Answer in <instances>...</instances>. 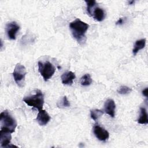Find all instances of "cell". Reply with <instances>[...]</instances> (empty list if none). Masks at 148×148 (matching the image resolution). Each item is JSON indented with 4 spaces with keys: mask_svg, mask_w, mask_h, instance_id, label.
Returning <instances> with one entry per match:
<instances>
[{
    "mask_svg": "<svg viewBox=\"0 0 148 148\" xmlns=\"http://www.w3.org/2000/svg\"><path fill=\"white\" fill-rule=\"evenodd\" d=\"M89 25L82 21L79 18H76L69 24V28L73 38L80 43L85 42L86 32L88 30Z\"/></svg>",
    "mask_w": 148,
    "mask_h": 148,
    "instance_id": "1",
    "label": "cell"
},
{
    "mask_svg": "<svg viewBox=\"0 0 148 148\" xmlns=\"http://www.w3.org/2000/svg\"><path fill=\"white\" fill-rule=\"evenodd\" d=\"M1 130L13 133L17 127V122L15 119L9 113L8 110H4L0 114Z\"/></svg>",
    "mask_w": 148,
    "mask_h": 148,
    "instance_id": "2",
    "label": "cell"
},
{
    "mask_svg": "<svg viewBox=\"0 0 148 148\" xmlns=\"http://www.w3.org/2000/svg\"><path fill=\"white\" fill-rule=\"evenodd\" d=\"M23 101L27 105L39 110L42 109L44 104V95L40 90H38L34 95L25 97Z\"/></svg>",
    "mask_w": 148,
    "mask_h": 148,
    "instance_id": "3",
    "label": "cell"
},
{
    "mask_svg": "<svg viewBox=\"0 0 148 148\" xmlns=\"http://www.w3.org/2000/svg\"><path fill=\"white\" fill-rule=\"evenodd\" d=\"M38 65V71L45 82L50 79L55 73L56 68L49 61H46L45 62L39 61Z\"/></svg>",
    "mask_w": 148,
    "mask_h": 148,
    "instance_id": "4",
    "label": "cell"
},
{
    "mask_svg": "<svg viewBox=\"0 0 148 148\" xmlns=\"http://www.w3.org/2000/svg\"><path fill=\"white\" fill-rule=\"evenodd\" d=\"M26 74L27 71L25 67L20 63L17 64L14 69L13 76L15 82L20 87L24 86Z\"/></svg>",
    "mask_w": 148,
    "mask_h": 148,
    "instance_id": "5",
    "label": "cell"
},
{
    "mask_svg": "<svg viewBox=\"0 0 148 148\" xmlns=\"http://www.w3.org/2000/svg\"><path fill=\"white\" fill-rule=\"evenodd\" d=\"M93 132L96 138L101 141H106L109 137V133L103 127L99 125H95L93 127Z\"/></svg>",
    "mask_w": 148,
    "mask_h": 148,
    "instance_id": "6",
    "label": "cell"
},
{
    "mask_svg": "<svg viewBox=\"0 0 148 148\" xmlns=\"http://www.w3.org/2000/svg\"><path fill=\"white\" fill-rule=\"evenodd\" d=\"M20 29L19 25L15 21L9 23L6 25V32L8 38L11 40H15L16 34Z\"/></svg>",
    "mask_w": 148,
    "mask_h": 148,
    "instance_id": "7",
    "label": "cell"
},
{
    "mask_svg": "<svg viewBox=\"0 0 148 148\" xmlns=\"http://www.w3.org/2000/svg\"><path fill=\"white\" fill-rule=\"evenodd\" d=\"M36 120L40 125L43 126L46 125L50 121V117L45 110L42 109L39 110Z\"/></svg>",
    "mask_w": 148,
    "mask_h": 148,
    "instance_id": "8",
    "label": "cell"
},
{
    "mask_svg": "<svg viewBox=\"0 0 148 148\" xmlns=\"http://www.w3.org/2000/svg\"><path fill=\"white\" fill-rule=\"evenodd\" d=\"M115 109L116 104L113 99H108L105 101L104 103V111L106 114L112 117H114Z\"/></svg>",
    "mask_w": 148,
    "mask_h": 148,
    "instance_id": "9",
    "label": "cell"
},
{
    "mask_svg": "<svg viewBox=\"0 0 148 148\" xmlns=\"http://www.w3.org/2000/svg\"><path fill=\"white\" fill-rule=\"evenodd\" d=\"M10 132L1 130L0 131V145L1 147H8L10 144V140L12 139Z\"/></svg>",
    "mask_w": 148,
    "mask_h": 148,
    "instance_id": "10",
    "label": "cell"
},
{
    "mask_svg": "<svg viewBox=\"0 0 148 148\" xmlns=\"http://www.w3.org/2000/svg\"><path fill=\"white\" fill-rule=\"evenodd\" d=\"M75 77V74L72 71L65 72L61 76L62 84L66 85H71L73 83V81Z\"/></svg>",
    "mask_w": 148,
    "mask_h": 148,
    "instance_id": "11",
    "label": "cell"
},
{
    "mask_svg": "<svg viewBox=\"0 0 148 148\" xmlns=\"http://www.w3.org/2000/svg\"><path fill=\"white\" fill-rule=\"evenodd\" d=\"M91 16H92L94 19L96 21H102L105 17V13L102 9L97 7L93 9Z\"/></svg>",
    "mask_w": 148,
    "mask_h": 148,
    "instance_id": "12",
    "label": "cell"
},
{
    "mask_svg": "<svg viewBox=\"0 0 148 148\" xmlns=\"http://www.w3.org/2000/svg\"><path fill=\"white\" fill-rule=\"evenodd\" d=\"M146 40L145 38L136 40L132 49V53L134 56H135L139 50L143 49L145 47L146 45Z\"/></svg>",
    "mask_w": 148,
    "mask_h": 148,
    "instance_id": "13",
    "label": "cell"
},
{
    "mask_svg": "<svg viewBox=\"0 0 148 148\" xmlns=\"http://www.w3.org/2000/svg\"><path fill=\"white\" fill-rule=\"evenodd\" d=\"M137 122L139 124H148L147 113L146 109L143 107H141L140 108V116L137 120Z\"/></svg>",
    "mask_w": 148,
    "mask_h": 148,
    "instance_id": "14",
    "label": "cell"
},
{
    "mask_svg": "<svg viewBox=\"0 0 148 148\" xmlns=\"http://www.w3.org/2000/svg\"><path fill=\"white\" fill-rule=\"evenodd\" d=\"M80 83L83 86H90L92 83V79L91 76L88 73H86L81 78L80 80Z\"/></svg>",
    "mask_w": 148,
    "mask_h": 148,
    "instance_id": "15",
    "label": "cell"
},
{
    "mask_svg": "<svg viewBox=\"0 0 148 148\" xmlns=\"http://www.w3.org/2000/svg\"><path fill=\"white\" fill-rule=\"evenodd\" d=\"M103 112L99 109H92L90 110V116L94 121H97L102 114Z\"/></svg>",
    "mask_w": 148,
    "mask_h": 148,
    "instance_id": "16",
    "label": "cell"
},
{
    "mask_svg": "<svg viewBox=\"0 0 148 148\" xmlns=\"http://www.w3.org/2000/svg\"><path fill=\"white\" fill-rule=\"evenodd\" d=\"M57 106L60 108H68L70 106V102L68 100L66 96H64L57 103Z\"/></svg>",
    "mask_w": 148,
    "mask_h": 148,
    "instance_id": "17",
    "label": "cell"
},
{
    "mask_svg": "<svg viewBox=\"0 0 148 148\" xmlns=\"http://www.w3.org/2000/svg\"><path fill=\"white\" fill-rule=\"evenodd\" d=\"M85 2L87 4V13L91 16L92 12V8H94V6L96 5V1L94 0L92 1H85Z\"/></svg>",
    "mask_w": 148,
    "mask_h": 148,
    "instance_id": "18",
    "label": "cell"
},
{
    "mask_svg": "<svg viewBox=\"0 0 148 148\" xmlns=\"http://www.w3.org/2000/svg\"><path fill=\"white\" fill-rule=\"evenodd\" d=\"M131 91H132V89L130 87L127 86H121L118 88L117 92L120 94L125 95L130 93Z\"/></svg>",
    "mask_w": 148,
    "mask_h": 148,
    "instance_id": "19",
    "label": "cell"
},
{
    "mask_svg": "<svg viewBox=\"0 0 148 148\" xmlns=\"http://www.w3.org/2000/svg\"><path fill=\"white\" fill-rule=\"evenodd\" d=\"M123 23H124V18H120L118 20H117V21L116 22V24L117 25H121V24H123Z\"/></svg>",
    "mask_w": 148,
    "mask_h": 148,
    "instance_id": "20",
    "label": "cell"
},
{
    "mask_svg": "<svg viewBox=\"0 0 148 148\" xmlns=\"http://www.w3.org/2000/svg\"><path fill=\"white\" fill-rule=\"evenodd\" d=\"M142 94L144 96H145L146 97H147V95H148V88H146L145 89H144L142 91Z\"/></svg>",
    "mask_w": 148,
    "mask_h": 148,
    "instance_id": "21",
    "label": "cell"
},
{
    "mask_svg": "<svg viewBox=\"0 0 148 148\" xmlns=\"http://www.w3.org/2000/svg\"><path fill=\"white\" fill-rule=\"evenodd\" d=\"M135 3V1H128V3L130 5H132L133 3Z\"/></svg>",
    "mask_w": 148,
    "mask_h": 148,
    "instance_id": "22",
    "label": "cell"
}]
</instances>
